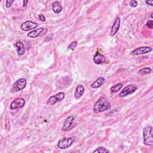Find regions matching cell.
Listing matches in <instances>:
<instances>
[{
    "instance_id": "7c38bea8",
    "label": "cell",
    "mask_w": 153,
    "mask_h": 153,
    "mask_svg": "<svg viewBox=\"0 0 153 153\" xmlns=\"http://www.w3.org/2000/svg\"><path fill=\"white\" fill-rule=\"evenodd\" d=\"M106 57L104 55L97 52L93 57V62L97 65H100L106 62Z\"/></svg>"
},
{
    "instance_id": "5b68a950",
    "label": "cell",
    "mask_w": 153,
    "mask_h": 153,
    "mask_svg": "<svg viewBox=\"0 0 153 153\" xmlns=\"http://www.w3.org/2000/svg\"><path fill=\"white\" fill-rule=\"evenodd\" d=\"M74 120L75 118L73 116H70L66 118L62 127V130L68 131L73 129L76 126L75 123H74Z\"/></svg>"
},
{
    "instance_id": "277c9868",
    "label": "cell",
    "mask_w": 153,
    "mask_h": 153,
    "mask_svg": "<svg viewBox=\"0 0 153 153\" xmlns=\"http://www.w3.org/2000/svg\"><path fill=\"white\" fill-rule=\"evenodd\" d=\"M26 80L25 78H20L18 80H17L16 82L13 85L11 91L13 93L18 92L24 89L26 86Z\"/></svg>"
},
{
    "instance_id": "ac0fdd59",
    "label": "cell",
    "mask_w": 153,
    "mask_h": 153,
    "mask_svg": "<svg viewBox=\"0 0 153 153\" xmlns=\"http://www.w3.org/2000/svg\"><path fill=\"white\" fill-rule=\"evenodd\" d=\"M122 87H123V84H122L121 83H118L113 86H112L110 89L111 93H117L122 89Z\"/></svg>"
},
{
    "instance_id": "d4e9b609",
    "label": "cell",
    "mask_w": 153,
    "mask_h": 153,
    "mask_svg": "<svg viewBox=\"0 0 153 153\" xmlns=\"http://www.w3.org/2000/svg\"><path fill=\"white\" fill-rule=\"evenodd\" d=\"M38 18H39V20H41V21H42V22H45V21H46V17H45V16H44L43 15H42V14L39 15V16H38Z\"/></svg>"
},
{
    "instance_id": "4fadbf2b",
    "label": "cell",
    "mask_w": 153,
    "mask_h": 153,
    "mask_svg": "<svg viewBox=\"0 0 153 153\" xmlns=\"http://www.w3.org/2000/svg\"><path fill=\"white\" fill-rule=\"evenodd\" d=\"M84 93V87L81 84H78L75 89L74 97L76 99H79L81 96L83 95Z\"/></svg>"
},
{
    "instance_id": "8fae6325",
    "label": "cell",
    "mask_w": 153,
    "mask_h": 153,
    "mask_svg": "<svg viewBox=\"0 0 153 153\" xmlns=\"http://www.w3.org/2000/svg\"><path fill=\"white\" fill-rule=\"evenodd\" d=\"M120 27V19L119 17H117L114 22V24L111 28V30H110L111 36H114L118 31Z\"/></svg>"
},
{
    "instance_id": "ffe728a7",
    "label": "cell",
    "mask_w": 153,
    "mask_h": 153,
    "mask_svg": "<svg viewBox=\"0 0 153 153\" xmlns=\"http://www.w3.org/2000/svg\"><path fill=\"white\" fill-rule=\"evenodd\" d=\"M110 151L103 147H99L93 151V152H109Z\"/></svg>"
},
{
    "instance_id": "9a60e30c",
    "label": "cell",
    "mask_w": 153,
    "mask_h": 153,
    "mask_svg": "<svg viewBox=\"0 0 153 153\" xmlns=\"http://www.w3.org/2000/svg\"><path fill=\"white\" fill-rule=\"evenodd\" d=\"M15 46L16 47L17 54L19 55H23L25 53V48H24V44L22 42H17L16 43H15Z\"/></svg>"
},
{
    "instance_id": "7402d4cb",
    "label": "cell",
    "mask_w": 153,
    "mask_h": 153,
    "mask_svg": "<svg viewBox=\"0 0 153 153\" xmlns=\"http://www.w3.org/2000/svg\"><path fill=\"white\" fill-rule=\"evenodd\" d=\"M146 26L150 29H152L153 28V22L152 20H148V21L146 24Z\"/></svg>"
},
{
    "instance_id": "2e32d148",
    "label": "cell",
    "mask_w": 153,
    "mask_h": 153,
    "mask_svg": "<svg viewBox=\"0 0 153 153\" xmlns=\"http://www.w3.org/2000/svg\"><path fill=\"white\" fill-rule=\"evenodd\" d=\"M43 30H44V28H42L33 30H32V31L29 33V34H27V37H30V38H37L38 36L40 35V34L42 33Z\"/></svg>"
},
{
    "instance_id": "ba28073f",
    "label": "cell",
    "mask_w": 153,
    "mask_h": 153,
    "mask_svg": "<svg viewBox=\"0 0 153 153\" xmlns=\"http://www.w3.org/2000/svg\"><path fill=\"white\" fill-rule=\"evenodd\" d=\"M64 98H65L64 92H63V91L62 92H59L56 95L50 96L47 100V104L50 105H53L56 102H57L62 101L64 99Z\"/></svg>"
},
{
    "instance_id": "4316f807",
    "label": "cell",
    "mask_w": 153,
    "mask_h": 153,
    "mask_svg": "<svg viewBox=\"0 0 153 153\" xmlns=\"http://www.w3.org/2000/svg\"><path fill=\"white\" fill-rule=\"evenodd\" d=\"M28 3V1H24V5H23V7L25 6L26 4Z\"/></svg>"
},
{
    "instance_id": "603a6c76",
    "label": "cell",
    "mask_w": 153,
    "mask_h": 153,
    "mask_svg": "<svg viewBox=\"0 0 153 153\" xmlns=\"http://www.w3.org/2000/svg\"><path fill=\"white\" fill-rule=\"evenodd\" d=\"M130 6L132 7H136L138 6V2L135 0H132L130 2Z\"/></svg>"
},
{
    "instance_id": "7a4b0ae2",
    "label": "cell",
    "mask_w": 153,
    "mask_h": 153,
    "mask_svg": "<svg viewBox=\"0 0 153 153\" xmlns=\"http://www.w3.org/2000/svg\"><path fill=\"white\" fill-rule=\"evenodd\" d=\"M144 143L145 145L153 146V138H152V127L148 126L144 127L143 130Z\"/></svg>"
},
{
    "instance_id": "6da1fadb",
    "label": "cell",
    "mask_w": 153,
    "mask_h": 153,
    "mask_svg": "<svg viewBox=\"0 0 153 153\" xmlns=\"http://www.w3.org/2000/svg\"><path fill=\"white\" fill-rule=\"evenodd\" d=\"M111 107V104L105 98L102 97L100 98L95 104L93 111L95 113L98 114L109 110Z\"/></svg>"
},
{
    "instance_id": "cb8c5ba5",
    "label": "cell",
    "mask_w": 153,
    "mask_h": 153,
    "mask_svg": "<svg viewBox=\"0 0 153 153\" xmlns=\"http://www.w3.org/2000/svg\"><path fill=\"white\" fill-rule=\"evenodd\" d=\"M14 2V1H10V0H7L6 1V6L7 8H10L12 6V4Z\"/></svg>"
},
{
    "instance_id": "52a82bcc",
    "label": "cell",
    "mask_w": 153,
    "mask_h": 153,
    "mask_svg": "<svg viewBox=\"0 0 153 153\" xmlns=\"http://www.w3.org/2000/svg\"><path fill=\"white\" fill-rule=\"evenodd\" d=\"M152 51V48L150 47H138L130 52V55L132 56H136L140 55H144L145 53H150Z\"/></svg>"
},
{
    "instance_id": "83f0119b",
    "label": "cell",
    "mask_w": 153,
    "mask_h": 153,
    "mask_svg": "<svg viewBox=\"0 0 153 153\" xmlns=\"http://www.w3.org/2000/svg\"><path fill=\"white\" fill-rule=\"evenodd\" d=\"M151 18H152V14L151 15Z\"/></svg>"
},
{
    "instance_id": "484cf974",
    "label": "cell",
    "mask_w": 153,
    "mask_h": 153,
    "mask_svg": "<svg viewBox=\"0 0 153 153\" xmlns=\"http://www.w3.org/2000/svg\"><path fill=\"white\" fill-rule=\"evenodd\" d=\"M145 3L148 5H150L151 6H153V1H146Z\"/></svg>"
},
{
    "instance_id": "3957f363",
    "label": "cell",
    "mask_w": 153,
    "mask_h": 153,
    "mask_svg": "<svg viewBox=\"0 0 153 153\" xmlns=\"http://www.w3.org/2000/svg\"><path fill=\"white\" fill-rule=\"evenodd\" d=\"M75 139L73 137L64 138L59 141L57 147L60 149H66L70 147L75 142Z\"/></svg>"
},
{
    "instance_id": "8992f818",
    "label": "cell",
    "mask_w": 153,
    "mask_h": 153,
    "mask_svg": "<svg viewBox=\"0 0 153 153\" xmlns=\"http://www.w3.org/2000/svg\"><path fill=\"white\" fill-rule=\"evenodd\" d=\"M138 89L137 86L134 84H130L127 86H126L123 90H122L119 94L120 97H125L129 95L133 94L135 91H136Z\"/></svg>"
},
{
    "instance_id": "30bf717a",
    "label": "cell",
    "mask_w": 153,
    "mask_h": 153,
    "mask_svg": "<svg viewBox=\"0 0 153 153\" xmlns=\"http://www.w3.org/2000/svg\"><path fill=\"white\" fill-rule=\"evenodd\" d=\"M37 26H38V24L35 22L32 21H26L21 25V26H20V28H21L22 30H24V31H28V30L35 29Z\"/></svg>"
},
{
    "instance_id": "5bb4252c",
    "label": "cell",
    "mask_w": 153,
    "mask_h": 153,
    "mask_svg": "<svg viewBox=\"0 0 153 153\" xmlns=\"http://www.w3.org/2000/svg\"><path fill=\"white\" fill-rule=\"evenodd\" d=\"M105 80L104 77H100L98 78L96 80L93 81V82L90 84V87L93 88V89L99 88L104 84V83L105 82Z\"/></svg>"
},
{
    "instance_id": "9c48e42d",
    "label": "cell",
    "mask_w": 153,
    "mask_h": 153,
    "mask_svg": "<svg viewBox=\"0 0 153 153\" xmlns=\"http://www.w3.org/2000/svg\"><path fill=\"white\" fill-rule=\"evenodd\" d=\"M25 105V100L23 98H17L10 104V109H16L23 108Z\"/></svg>"
},
{
    "instance_id": "44dd1931",
    "label": "cell",
    "mask_w": 153,
    "mask_h": 153,
    "mask_svg": "<svg viewBox=\"0 0 153 153\" xmlns=\"http://www.w3.org/2000/svg\"><path fill=\"white\" fill-rule=\"evenodd\" d=\"M77 46V42H74L73 43H71L68 47V50H73L74 49H75V48Z\"/></svg>"
},
{
    "instance_id": "e0dca14e",
    "label": "cell",
    "mask_w": 153,
    "mask_h": 153,
    "mask_svg": "<svg viewBox=\"0 0 153 153\" xmlns=\"http://www.w3.org/2000/svg\"><path fill=\"white\" fill-rule=\"evenodd\" d=\"M52 10L55 13L59 14L60 13L62 10V5L60 4L58 1H55L52 4Z\"/></svg>"
},
{
    "instance_id": "d6986e66",
    "label": "cell",
    "mask_w": 153,
    "mask_h": 153,
    "mask_svg": "<svg viewBox=\"0 0 153 153\" xmlns=\"http://www.w3.org/2000/svg\"><path fill=\"white\" fill-rule=\"evenodd\" d=\"M151 71H152V69L150 67L144 68H142L139 71V74H141V75H147V74L151 73Z\"/></svg>"
}]
</instances>
